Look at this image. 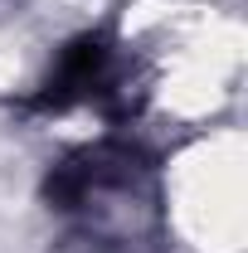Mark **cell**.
Wrapping results in <instances>:
<instances>
[{
    "label": "cell",
    "instance_id": "obj_1",
    "mask_svg": "<svg viewBox=\"0 0 248 253\" xmlns=\"http://www.w3.org/2000/svg\"><path fill=\"white\" fill-rule=\"evenodd\" d=\"M107 73H112V49H107V39H102V34H78L59 54L54 73L44 78V93L34 97V102H39L44 112H49V107L59 112V107H73V102H88L93 93H102Z\"/></svg>",
    "mask_w": 248,
    "mask_h": 253
}]
</instances>
